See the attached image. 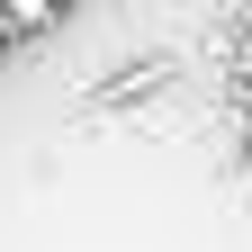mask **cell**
<instances>
[{
  "instance_id": "cell-2",
  "label": "cell",
  "mask_w": 252,
  "mask_h": 252,
  "mask_svg": "<svg viewBox=\"0 0 252 252\" xmlns=\"http://www.w3.org/2000/svg\"><path fill=\"white\" fill-rule=\"evenodd\" d=\"M243 162H252V135H243Z\"/></svg>"
},
{
  "instance_id": "cell-1",
  "label": "cell",
  "mask_w": 252,
  "mask_h": 252,
  "mask_svg": "<svg viewBox=\"0 0 252 252\" xmlns=\"http://www.w3.org/2000/svg\"><path fill=\"white\" fill-rule=\"evenodd\" d=\"M9 27H18V18H9V0H0V36H9Z\"/></svg>"
}]
</instances>
